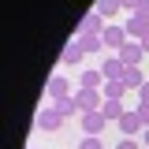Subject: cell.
Wrapping results in <instances>:
<instances>
[{
    "mask_svg": "<svg viewBox=\"0 0 149 149\" xmlns=\"http://www.w3.org/2000/svg\"><path fill=\"white\" fill-rule=\"evenodd\" d=\"M63 123H67V119H63V116H60L52 104H45V108L37 112V119H34V127H37V130H45V134H56Z\"/></svg>",
    "mask_w": 149,
    "mask_h": 149,
    "instance_id": "obj_1",
    "label": "cell"
},
{
    "mask_svg": "<svg viewBox=\"0 0 149 149\" xmlns=\"http://www.w3.org/2000/svg\"><path fill=\"white\" fill-rule=\"evenodd\" d=\"M123 30H127L130 41H142V37L149 34V15H146V11H130L127 22H123Z\"/></svg>",
    "mask_w": 149,
    "mask_h": 149,
    "instance_id": "obj_2",
    "label": "cell"
},
{
    "mask_svg": "<svg viewBox=\"0 0 149 149\" xmlns=\"http://www.w3.org/2000/svg\"><path fill=\"white\" fill-rule=\"evenodd\" d=\"M78 119H82V134H97V138H101L104 127H108V116H104L101 108H97V112H82Z\"/></svg>",
    "mask_w": 149,
    "mask_h": 149,
    "instance_id": "obj_3",
    "label": "cell"
},
{
    "mask_svg": "<svg viewBox=\"0 0 149 149\" xmlns=\"http://www.w3.org/2000/svg\"><path fill=\"white\" fill-rule=\"evenodd\" d=\"M74 101H78V112H97L101 104H104V93L101 90H74Z\"/></svg>",
    "mask_w": 149,
    "mask_h": 149,
    "instance_id": "obj_4",
    "label": "cell"
},
{
    "mask_svg": "<svg viewBox=\"0 0 149 149\" xmlns=\"http://www.w3.org/2000/svg\"><path fill=\"white\" fill-rule=\"evenodd\" d=\"M101 41H104V49H112V52H119V49L127 45L130 37H127V30H123V26H116V22H108V26H104V34H101Z\"/></svg>",
    "mask_w": 149,
    "mask_h": 149,
    "instance_id": "obj_5",
    "label": "cell"
},
{
    "mask_svg": "<svg viewBox=\"0 0 149 149\" xmlns=\"http://www.w3.org/2000/svg\"><path fill=\"white\" fill-rule=\"evenodd\" d=\"M116 127H119V134H123V138H138V134L146 130V127H142V119H138V112H134V108H127V112H123Z\"/></svg>",
    "mask_w": 149,
    "mask_h": 149,
    "instance_id": "obj_6",
    "label": "cell"
},
{
    "mask_svg": "<svg viewBox=\"0 0 149 149\" xmlns=\"http://www.w3.org/2000/svg\"><path fill=\"white\" fill-rule=\"evenodd\" d=\"M104 26H108V19L93 8L90 15H82V22H78V30H74V34H104Z\"/></svg>",
    "mask_w": 149,
    "mask_h": 149,
    "instance_id": "obj_7",
    "label": "cell"
},
{
    "mask_svg": "<svg viewBox=\"0 0 149 149\" xmlns=\"http://www.w3.org/2000/svg\"><path fill=\"white\" fill-rule=\"evenodd\" d=\"M45 97H49V101L71 97V82H67V74H52V78L45 82Z\"/></svg>",
    "mask_w": 149,
    "mask_h": 149,
    "instance_id": "obj_8",
    "label": "cell"
},
{
    "mask_svg": "<svg viewBox=\"0 0 149 149\" xmlns=\"http://www.w3.org/2000/svg\"><path fill=\"white\" fill-rule=\"evenodd\" d=\"M116 56H119L127 67H142V56H146V49H142V41H127V45H123Z\"/></svg>",
    "mask_w": 149,
    "mask_h": 149,
    "instance_id": "obj_9",
    "label": "cell"
},
{
    "mask_svg": "<svg viewBox=\"0 0 149 149\" xmlns=\"http://www.w3.org/2000/svg\"><path fill=\"white\" fill-rule=\"evenodd\" d=\"M82 56H86V52H82V45L71 37V41H67V49L60 52V63H63V67H78V63H82Z\"/></svg>",
    "mask_w": 149,
    "mask_h": 149,
    "instance_id": "obj_10",
    "label": "cell"
},
{
    "mask_svg": "<svg viewBox=\"0 0 149 149\" xmlns=\"http://www.w3.org/2000/svg\"><path fill=\"white\" fill-rule=\"evenodd\" d=\"M101 74H104L108 82H112V78H123V74H127V63L112 52V56H104V67H101Z\"/></svg>",
    "mask_w": 149,
    "mask_h": 149,
    "instance_id": "obj_11",
    "label": "cell"
},
{
    "mask_svg": "<svg viewBox=\"0 0 149 149\" xmlns=\"http://www.w3.org/2000/svg\"><path fill=\"white\" fill-rule=\"evenodd\" d=\"M74 41L82 45V52H104V41H101V34H74Z\"/></svg>",
    "mask_w": 149,
    "mask_h": 149,
    "instance_id": "obj_12",
    "label": "cell"
},
{
    "mask_svg": "<svg viewBox=\"0 0 149 149\" xmlns=\"http://www.w3.org/2000/svg\"><path fill=\"white\" fill-rule=\"evenodd\" d=\"M104 82H108V78L101 71H82L78 74V86H82V90H104Z\"/></svg>",
    "mask_w": 149,
    "mask_h": 149,
    "instance_id": "obj_13",
    "label": "cell"
},
{
    "mask_svg": "<svg viewBox=\"0 0 149 149\" xmlns=\"http://www.w3.org/2000/svg\"><path fill=\"white\" fill-rule=\"evenodd\" d=\"M101 93H104L108 101H123L130 90H127V82H123V78H112V82H104V90H101Z\"/></svg>",
    "mask_w": 149,
    "mask_h": 149,
    "instance_id": "obj_14",
    "label": "cell"
},
{
    "mask_svg": "<svg viewBox=\"0 0 149 149\" xmlns=\"http://www.w3.org/2000/svg\"><path fill=\"white\" fill-rule=\"evenodd\" d=\"M49 104H52V108L60 112L63 119H71L74 112H78V101H74V93H71V97H60V101H49ZM78 116H82V112H78Z\"/></svg>",
    "mask_w": 149,
    "mask_h": 149,
    "instance_id": "obj_15",
    "label": "cell"
},
{
    "mask_svg": "<svg viewBox=\"0 0 149 149\" xmlns=\"http://www.w3.org/2000/svg\"><path fill=\"white\" fill-rule=\"evenodd\" d=\"M123 82H127V90H130V93H138V90H142V86L149 82V78L142 74V67H127V74H123Z\"/></svg>",
    "mask_w": 149,
    "mask_h": 149,
    "instance_id": "obj_16",
    "label": "cell"
},
{
    "mask_svg": "<svg viewBox=\"0 0 149 149\" xmlns=\"http://www.w3.org/2000/svg\"><path fill=\"white\" fill-rule=\"evenodd\" d=\"M101 112H104V116H108V123H119V116H123V101H108V97H104V104H101Z\"/></svg>",
    "mask_w": 149,
    "mask_h": 149,
    "instance_id": "obj_17",
    "label": "cell"
},
{
    "mask_svg": "<svg viewBox=\"0 0 149 149\" xmlns=\"http://www.w3.org/2000/svg\"><path fill=\"white\" fill-rule=\"evenodd\" d=\"M97 11H101L104 19H116L119 11H123V4H119V0H97Z\"/></svg>",
    "mask_w": 149,
    "mask_h": 149,
    "instance_id": "obj_18",
    "label": "cell"
},
{
    "mask_svg": "<svg viewBox=\"0 0 149 149\" xmlns=\"http://www.w3.org/2000/svg\"><path fill=\"white\" fill-rule=\"evenodd\" d=\"M78 149H104V142H101L97 134H86V138L78 142Z\"/></svg>",
    "mask_w": 149,
    "mask_h": 149,
    "instance_id": "obj_19",
    "label": "cell"
},
{
    "mask_svg": "<svg viewBox=\"0 0 149 149\" xmlns=\"http://www.w3.org/2000/svg\"><path fill=\"white\" fill-rule=\"evenodd\" d=\"M134 112H138V119H142V127H149V104H134Z\"/></svg>",
    "mask_w": 149,
    "mask_h": 149,
    "instance_id": "obj_20",
    "label": "cell"
},
{
    "mask_svg": "<svg viewBox=\"0 0 149 149\" xmlns=\"http://www.w3.org/2000/svg\"><path fill=\"white\" fill-rule=\"evenodd\" d=\"M119 4H123L127 15H130V11H142V0H119Z\"/></svg>",
    "mask_w": 149,
    "mask_h": 149,
    "instance_id": "obj_21",
    "label": "cell"
},
{
    "mask_svg": "<svg viewBox=\"0 0 149 149\" xmlns=\"http://www.w3.org/2000/svg\"><path fill=\"white\" fill-rule=\"evenodd\" d=\"M116 149H142V146H138V138H119Z\"/></svg>",
    "mask_w": 149,
    "mask_h": 149,
    "instance_id": "obj_22",
    "label": "cell"
},
{
    "mask_svg": "<svg viewBox=\"0 0 149 149\" xmlns=\"http://www.w3.org/2000/svg\"><path fill=\"white\" fill-rule=\"evenodd\" d=\"M138 104H149V82L142 86V90H138Z\"/></svg>",
    "mask_w": 149,
    "mask_h": 149,
    "instance_id": "obj_23",
    "label": "cell"
},
{
    "mask_svg": "<svg viewBox=\"0 0 149 149\" xmlns=\"http://www.w3.org/2000/svg\"><path fill=\"white\" fill-rule=\"evenodd\" d=\"M142 142H146V149H149V127H146V130H142Z\"/></svg>",
    "mask_w": 149,
    "mask_h": 149,
    "instance_id": "obj_24",
    "label": "cell"
},
{
    "mask_svg": "<svg viewBox=\"0 0 149 149\" xmlns=\"http://www.w3.org/2000/svg\"><path fill=\"white\" fill-rule=\"evenodd\" d=\"M142 49H146V52H149V34H146V37H142Z\"/></svg>",
    "mask_w": 149,
    "mask_h": 149,
    "instance_id": "obj_25",
    "label": "cell"
},
{
    "mask_svg": "<svg viewBox=\"0 0 149 149\" xmlns=\"http://www.w3.org/2000/svg\"><path fill=\"white\" fill-rule=\"evenodd\" d=\"M146 8H149V0H142V11H146Z\"/></svg>",
    "mask_w": 149,
    "mask_h": 149,
    "instance_id": "obj_26",
    "label": "cell"
},
{
    "mask_svg": "<svg viewBox=\"0 0 149 149\" xmlns=\"http://www.w3.org/2000/svg\"><path fill=\"white\" fill-rule=\"evenodd\" d=\"M146 15H149V8H146Z\"/></svg>",
    "mask_w": 149,
    "mask_h": 149,
    "instance_id": "obj_27",
    "label": "cell"
}]
</instances>
